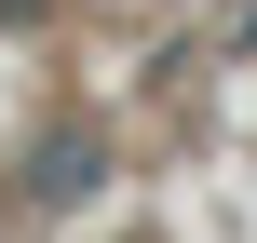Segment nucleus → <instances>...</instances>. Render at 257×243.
I'll return each mask as SVG.
<instances>
[{
    "label": "nucleus",
    "instance_id": "nucleus-1",
    "mask_svg": "<svg viewBox=\"0 0 257 243\" xmlns=\"http://www.w3.org/2000/svg\"><path fill=\"white\" fill-rule=\"evenodd\" d=\"M95 176H108V149H95V135H41V149H27V203H81Z\"/></svg>",
    "mask_w": 257,
    "mask_h": 243
}]
</instances>
